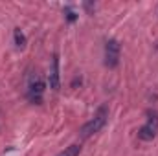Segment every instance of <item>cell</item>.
Wrapping results in <instances>:
<instances>
[{"mask_svg": "<svg viewBox=\"0 0 158 156\" xmlns=\"http://www.w3.org/2000/svg\"><path fill=\"white\" fill-rule=\"evenodd\" d=\"M119 53H121V46L116 39H109L105 42V66L109 68H116L119 63Z\"/></svg>", "mask_w": 158, "mask_h": 156, "instance_id": "3", "label": "cell"}, {"mask_svg": "<svg viewBox=\"0 0 158 156\" xmlns=\"http://www.w3.org/2000/svg\"><path fill=\"white\" fill-rule=\"evenodd\" d=\"M64 15H66V20H68V22H74V20L77 18V13H76L70 6H66V7H64Z\"/></svg>", "mask_w": 158, "mask_h": 156, "instance_id": "8", "label": "cell"}, {"mask_svg": "<svg viewBox=\"0 0 158 156\" xmlns=\"http://www.w3.org/2000/svg\"><path fill=\"white\" fill-rule=\"evenodd\" d=\"M44 88H46V84H44V81H42L39 76L31 77V81L28 83V99L33 101V103H40V101H42Z\"/></svg>", "mask_w": 158, "mask_h": 156, "instance_id": "4", "label": "cell"}, {"mask_svg": "<svg viewBox=\"0 0 158 156\" xmlns=\"http://www.w3.org/2000/svg\"><path fill=\"white\" fill-rule=\"evenodd\" d=\"M107 117H109V109L103 105V107L98 109V112L94 114V117H92L90 121H86V123L81 127V138H90L92 134L99 132V130L105 127Z\"/></svg>", "mask_w": 158, "mask_h": 156, "instance_id": "1", "label": "cell"}, {"mask_svg": "<svg viewBox=\"0 0 158 156\" xmlns=\"http://www.w3.org/2000/svg\"><path fill=\"white\" fill-rule=\"evenodd\" d=\"M83 7H85L88 13H92V11L96 9V4H88V2H85V4H83Z\"/></svg>", "mask_w": 158, "mask_h": 156, "instance_id": "9", "label": "cell"}, {"mask_svg": "<svg viewBox=\"0 0 158 156\" xmlns=\"http://www.w3.org/2000/svg\"><path fill=\"white\" fill-rule=\"evenodd\" d=\"M158 132V112L147 110V123L138 129V138L142 142H153Z\"/></svg>", "mask_w": 158, "mask_h": 156, "instance_id": "2", "label": "cell"}, {"mask_svg": "<svg viewBox=\"0 0 158 156\" xmlns=\"http://www.w3.org/2000/svg\"><path fill=\"white\" fill-rule=\"evenodd\" d=\"M79 153H81V145H70L57 156H79Z\"/></svg>", "mask_w": 158, "mask_h": 156, "instance_id": "7", "label": "cell"}, {"mask_svg": "<svg viewBox=\"0 0 158 156\" xmlns=\"http://www.w3.org/2000/svg\"><path fill=\"white\" fill-rule=\"evenodd\" d=\"M48 83H50V88L52 90H59L61 88V76H59V55L55 53L53 59H52V68H50V74H48Z\"/></svg>", "mask_w": 158, "mask_h": 156, "instance_id": "5", "label": "cell"}, {"mask_svg": "<svg viewBox=\"0 0 158 156\" xmlns=\"http://www.w3.org/2000/svg\"><path fill=\"white\" fill-rule=\"evenodd\" d=\"M13 39H15V46H17L19 50H24V48H26V35L22 33L20 28H15V31H13Z\"/></svg>", "mask_w": 158, "mask_h": 156, "instance_id": "6", "label": "cell"}]
</instances>
